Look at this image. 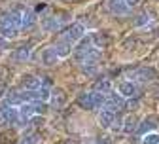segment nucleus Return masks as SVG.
<instances>
[{"label": "nucleus", "mask_w": 159, "mask_h": 144, "mask_svg": "<svg viewBox=\"0 0 159 144\" xmlns=\"http://www.w3.org/2000/svg\"><path fill=\"white\" fill-rule=\"evenodd\" d=\"M70 21V13L68 12H65V10H55L51 15H46L44 19H42V29L46 30V32H55V30H59L65 23H68Z\"/></svg>", "instance_id": "1"}, {"label": "nucleus", "mask_w": 159, "mask_h": 144, "mask_svg": "<svg viewBox=\"0 0 159 144\" xmlns=\"http://www.w3.org/2000/svg\"><path fill=\"white\" fill-rule=\"evenodd\" d=\"M85 34H87L85 32V25H82V23H72L68 29L63 30L61 40H63V42H68L70 46H74V44L80 42V40H84Z\"/></svg>", "instance_id": "2"}, {"label": "nucleus", "mask_w": 159, "mask_h": 144, "mask_svg": "<svg viewBox=\"0 0 159 144\" xmlns=\"http://www.w3.org/2000/svg\"><path fill=\"white\" fill-rule=\"evenodd\" d=\"M129 80L131 81H140V84H148V81L157 80V72L152 67H142V68H136V70L129 72Z\"/></svg>", "instance_id": "3"}, {"label": "nucleus", "mask_w": 159, "mask_h": 144, "mask_svg": "<svg viewBox=\"0 0 159 144\" xmlns=\"http://www.w3.org/2000/svg\"><path fill=\"white\" fill-rule=\"evenodd\" d=\"M19 119V108L10 106V105H2L0 106V125H8Z\"/></svg>", "instance_id": "4"}, {"label": "nucleus", "mask_w": 159, "mask_h": 144, "mask_svg": "<svg viewBox=\"0 0 159 144\" xmlns=\"http://www.w3.org/2000/svg\"><path fill=\"white\" fill-rule=\"evenodd\" d=\"M66 100H68V95H66V91H65L63 87H53V89H51V99H49V105H51L55 110L63 108V106L66 105Z\"/></svg>", "instance_id": "5"}, {"label": "nucleus", "mask_w": 159, "mask_h": 144, "mask_svg": "<svg viewBox=\"0 0 159 144\" xmlns=\"http://www.w3.org/2000/svg\"><path fill=\"white\" fill-rule=\"evenodd\" d=\"M157 125H159V118L157 116H148V118H144L142 121H140V125H138V129H136V133L138 135H150V133H153L155 129H157Z\"/></svg>", "instance_id": "6"}, {"label": "nucleus", "mask_w": 159, "mask_h": 144, "mask_svg": "<svg viewBox=\"0 0 159 144\" xmlns=\"http://www.w3.org/2000/svg\"><path fill=\"white\" fill-rule=\"evenodd\" d=\"M123 106H125V99H123L121 95H119V93H117V95H116V93H108L102 110H110V112H114V110H121Z\"/></svg>", "instance_id": "7"}, {"label": "nucleus", "mask_w": 159, "mask_h": 144, "mask_svg": "<svg viewBox=\"0 0 159 144\" xmlns=\"http://www.w3.org/2000/svg\"><path fill=\"white\" fill-rule=\"evenodd\" d=\"M19 30H21V29L13 27V25L8 21V19L4 17V15H0V36H2V38L11 40V38H15V36L19 34Z\"/></svg>", "instance_id": "8"}, {"label": "nucleus", "mask_w": 159, "mask_h": 144, "mask_svg": "<svg viewBox=\"0 0 159 144\" xmlns=\"http://www.w3.org/2000/svg\"><path fill=\"white\" fill-rule=\"evenodd\" d=\"M117 93L121 95L123 99H134L138 89H136V84L131 80H125V81H119L117 84Z\"/></svg>", "instance_id": "9"}, {"label": "nucleus", "mask_w": 159, "mask_h": 144, "mask_svg": "<svg viewBox=\"0 0 159 144\" xmlns=\"http://www.w3.org/2000/svg\"><path fill=\"white\" fill-rule=\"evenodd\" d=\"M106 6H108L110 13H114V15H127L129 10H131L125 0H108Z\"/></svg>", "instance_id": "10"}, {"label": "nucleus", "mask_w": 159, "mask_h": 144, "mask_svg": "<svg viewBox=\"0 0 159 144\" xmlns=\"http://www.w3.org/2000/svg\"><path fill=\"white\" fill-rule=\"evenodd\" d=\"M30 57V46L25 44V46H19L11 51V61H15V63H25V61H29Z\"/></svg>", "instance_id": "11"}, {"label": "nucleus", "mask_w": 159, "mask_h": 144, "mask_svg": "<svg viewBox=\"0 0 159 144\" xmlns=\"http://www.w3.org/2000/svg\"><path fill=\"white\" fill-rule=\"evenodd\" d=\"M21 86H23L25 91H38L40 87H42V86H40V78H36L32 74H25L21 78Z\"/></svg>", "instance_id": "12"}, {"label": "nucleus", "mask_w": 159, "mask_h": 144, "mask_svg": "<svg viewBox=\"0 0 159 144\" xmlns=\"http://www.w3.org/2000/svg\"><path fill=\"white\" fill-rule=\"evenodd\" d=\"M59 59H61V57H59V53H57L55 46H49V48H46V49L42 51V63H44L46 67H51V65H55Z\"/></svg>", "instance_id": "13"}, {"label": "nucleus", "mask_w": 159, "mask_h": 144, "mask_svg": "<svg viewBox=\"0 0 159 144\" xmlns=\"http://www.w3.org/2000/svg\"><path fill=\"white\" fill-rule=\"evenodd\" d=\"M116 118H117L116 112H110V110H101L98 112V123H101L102 127H112Z\"/></svg>", "instance_id": "14"}, {"label": "nucleus", "mask_w": 159, "mask_h": 144, "mask_svg": "<svg viewBox=\"0 0 159 144\" xmlns=\"http://www.w3.org/2000/svg\"><path fill=\"white\" fill-rule=\"evenodd\" d=\"M78 106L84 108V110H95L93 93H80V95H78Z\"/></svg>", "instance_id": "15"}, {"label": "nucleus", "mask_w": 159, "mask_h": 144, "mask_svg": "<svg viewBox=\"0 0 159 144\" xmlns=\"http://www.w3.org/2000/svg\"><path fill=\"white\" fill-rule=\"evenodd\" d=\"M36 23V13L30 8H23V17H21V29H29Z\"/></svg>", "instance_id": "16"}, {"label": "nucleus", "mask_w": 159, "mask_h": 144, "mask_svg": "<svg viewBox=\"0 0 159 144\" xmlns=\"http://www.w3.org/2000/svg\"><path fill=\"white\" fill-rule=\"evenodd\" d=\"M91 42H93V46L97 49H104L110 40H108V36L104 32H95V34H91Z\"/></svg>", "instance_id": "17"}, {"label": "nucleus", "mask_w": 159, "mask_h": 144, "mask_svg": "<svg viewBox=\"0 0 159 144\" xmlns=\"http://www.w3.org/2000/svg\"><path fill=\"white\" fill-rule=\"evenodd\" d=\"M34 114H36V110H34L32 102H23V105L19 106V119H29Z\"/></svg>", "instance_id": "18"}, {"label": "nucleus", "mask_w": 159, "mask_h": 144, "mask_svg": "<svg viewBox=\"0 0 159 144\" xmlns=\"http://www.w3.org/2000/svg\"><path fill=\"white\" fill-rule=\"evenodd\" d=\"M110 89H112V84H110V80H106V78L98 80L97 84L93 86V91H97V93H102V95H108V93H110Z\"/></svg>", "instance_id": "19"}, {"label": "nucleus", "mask_w": 159, "mask_h": 144, "mask_svg": "<svg viewBox=\"0 0 159 144\" xmlns=\"http://www.w3.org/2000/svg\"><path fill=\"white\" fill-rule=\"evenodd\" d=\"M136 129H138V119L134 116H127L123 119V131L125 133H134Z\"/></svg>", "instance_id": "20"}, {"label": "nucleus", "mask_w": 159, "mask_h": 144, "mask_svg": "<svg viewBox=\"0 0 159 144\" xmlns=\"http://www.w3.org/2000/svg\"><path fill=\"white\" fill-rule=\"evenodd\" d=\"M72 48H74V46H70L68 42H63V40L55 46V49H57V53H59V57H61V59H63V57H68L70 51H72Z\"/></svg>", "instance_id": "21"}, {"label": "nucleus", "mask_w": 159, "mask_h": 144, "mask_svg": "<svg viewBox=\"0 0 159 144\" xmlns=\"http://www.w3.org/2000/svg\"><path fill=\"white\" fill-rule=\"evenodd\" d=\"M150 21H152V13H150V12H142V13L136 15V19H134V27H146Z\"/></svg>", "instance_id": "22"}, {"label": "nucleus", "mask_w": 159, "mask_h": 144, "mask_svg": "<svg viewBox=\"0 0 159 144\" xmlns=\"http://www.w3.org/2000/svg\"><path fill=\"white\" fill-rule=\"evenodd\" d=\"M49 99H51V89L48 86H42L38 89V100L40 102H49Z\"/></svg>", "instance_id": "23"}, {"label": "nucleus", "mask_w": 159, "mask_h": 144, "mask_svg": "<svg viewBox=\"0 0 159 144\" xmlns=\"http://www.w3.org/2000/svg\"><path fill=\"white\" fill-rule=\"evenodd\" d=\"M104 102H106V95L93 91V105H95V108H104Z\"/></svg>", "instance_id": "24"}, {"label": "nucleus", "mask_w": 159, "mask_h": 144, "mask_svg": "<svg viewBox=\"0 0 159 144\" xmlns=\"http://www.w3.org/2000/svg\"><path fill=\"white\" fill-rule=\"evenodd\" d=\"M97 68H98L97 61H85V63H82V70H84L85 74H95Z\"/></svg>", "instance_id": "25"}, {"label": "nucleus", "mask_w": 159, "mask_h": 144, "mask_svg": "<svg viewBox=\"0 0 159 144\" xmlns=\"http://www.w3.org/2000/svg\"><path fill=\"white\" fill-rule=\"evenodd\" d=\"M142 144H159V135H155V133L144 135V142Z\"/></svg>", "instance_id": "26"}, {"label": "nucleus", "mask_w": 159, "mask_h": 144, "mask_svg": "<svg viewBox=\"0 0 159 144\" xmlns=\"http://www.w3.org/2000/svg\"><path fill=\"white\" fill-rule=\"evenodd\" d=\"M125 2H127V6H129V8H134V6H138V4H140L142 0H125Z\"/></svg>", "instance_id": "27"}]
</instances>
